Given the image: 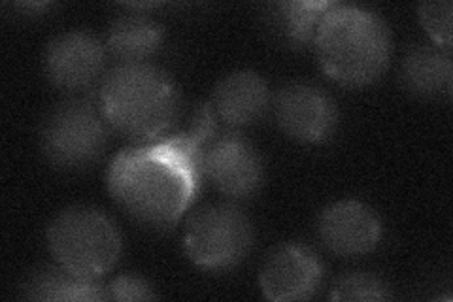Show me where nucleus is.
I'll return each mask as SVG.
<instances>
[{
  "instance_id": "1",
  "label": "nucleus",
  "mask_w": 453,
  "mask_h": 302,
  "mask_svg": "<svg viewBox=\"0 0 453 302\" xmlns=\"http://www.w3.org/2000/svg\"><path fill=\"white\" fill-rule=\"evenodd\" d=\"M203 180L161 140L121 151L108 170V191L140 225L170 228L189 208Z\"/></svg>"
},
{
  "instance_id": "2",
  "label": "nucleus",
  "mask_w": 453,
  "mask_h": 302,
  "mask_svg": "<svg viewBox=\"0 0 453 302\" xmlns=\"http://www.w3.org/2000/svg\"><path fill=\"white\" fill-rule=\"evenodd\" d=\"M314 46L319 66L331 80L346 88H366L388 70L393 40L376 12L333 4L323 13Z\"/></svg>"
},
{
  "instance_id": "3",
  "label": "nucleus",
  "mask_w": 453,
  "mask_h": 302,
  "mask_svg": "<svg viewBox=\"0 0 453 302\" xmlns=\"http://www.w3.org/2000/svg\"><path fill=\"white\" fill-rule=\"evenodd\" d=\"M96 103L113 131L150 143L163 138L178 116V89L165 70L150 63L118 65L98 85Z\"/></svg>"
},
{
  "instance_id": "4",
  "label": "nucleus",
  "mask_w": 453,
  "mask_h": 302,
  "mask_svg": "<svg viewBox=\"0 0 453 302\" xmlns=\"http://www.w3.org/2000/svg\"><path fill=\"white\" fill-rule=\"evenodd\" d=\"M48 246L55 263L88 280H101L118 265L123 242L108 215L78 205L59 212L48 227Z\"/></svg>"
},
{
  "instance_id": "5",
  "label": "nucleus",
  "mask_w": 453,
  "mask_h": 302,
  "mask_svg": "<svg viewBox=\"0 0 453 302\" xmlns=\"http://www.w3.org/2000/svg\"><path fill=\"white\" fill-rule=\"evenodd\" d=\"M110 128L96 100L70 98L48 113L42 125L40 146L57 168L80 170L103 155Z\"/></svg>"
},
{
  "instance_id": "6",
  "label": "nucleus",
  "mask_w": 453,
  "mask_h": 302,
  "mask_svg": "<svg viewBox=\"0 0 453 302\" xmlns=\"http://www.w3.org/2000/svg\"><path fill=\"white\" fill-rule=\"evenodd\" d=\"M253 244V225L234 205H214L196 210L183 235L189 261L208 272H223L246 261Z\"/></svg>"
},
{
  "instance_id": "7",
  "label": "nucleus",
  "mask_w": 453,
  "mask_h": 302,
  "mask_svg": "<svg viewBox=\"0 0 453 302\" xmlns=\"http://www.w3.org/2000/svg\"><path fill=\"white\" fill-rule=\"evenodd\" d=\"M274 116L283 133L303 143L327 142L338 127V108L333 97L306 81H295L280 89Z\"/></svg>"
},
{
  "instance_id": "8",
  "label": "nucleus",
  "mask_w": 453,
  "mask_h": 302,
  "mask_svg": "<svg viewBox=\"0 0 453 302\" xmlns=\"http://www.w3.org/2000/svg\"><path fill=\"white\" fill-rule=\"evenodd\" d=\"M108 50L88 31H68L55 36L44 53L48 80L63 91L91 89L106 76Z\"/></svg>"
},
{
  "instance_id": "9",
  "label": "nucleus",
  "mask_w": 453,
  "mask_h": 302,
  "mask_svg": "<svg viewBox=\"0 0 453 302\" xmlns=\"http://www.w3.org/2000/svg\"><path fill=\"white\" fill-rule=\"evenodd\" d=\"M204 178L226 198H250L265 180L263 157L250 140L223 135L211 140L204 151Z\"/></svg>"
},
{
  "instance_id": "10",
  "label": "nucleus",
  "mask_w": 453,
  "mask_h": 302,
  "mask_svg": "<svg viewBox=\"0 0 453 302\" xmlns=\"http://www.w3.org/2000/svg\"><path fill=\"white\" fill-rule=\"evenodd\" d=\"M323 275V263L314 250L306 244L286 242L266 257L259 285L268 300H308L318 293Z\"/></svg>"
},
{
  "instance_id": "11",
  "label": "nucleus",
  "mask_w": 453,
  "mask_h": 302,
  "mask_svg": "<svg viewBox=\"0 0 453 302\" xmlns=\"http://www.w3.org/2000/svg\"><path fill=\"white\" fill-rule=\"evenodd\" d=\"M318 235L325 248L338 257H361L378 248L384 235L380 215L361 200H338L318 220Z\"/></svg>"
},
{
  "instance_id": "12",
  "label": "nucleus",
  "mask_w": 453,
  "mask_h": 302,
  "mask_svg": "<svg viewBox=\"0 0 453 302\" xmlns=\"http://www.w3.org/2000/svg\"><path fill=\"white\" fill-rule=\"evenodd\" d=\"M211 106L226 127L242 128L257 123L271 106L268 85L253 70H236L223 76L214 88Z\"/></svg>"
},
{
  "instance_id": "13",
  "label": "nucleus",
  "mask_w": 453,
  "mask_h": 302,
  "mask_svg": "<svg viewBox=\"0 0 453 302\" xmlns=\"http://www.w3.org/2000/svg\"><path fill=\"white\" fill-rule=\"evenodd\" d=\"M401 81L419 98H448L453 83L451 51L434 44L414 46L403 59Z\"/></svg>"
},
{
  "instance_id": "14",
  "label": "nucleus",
  "mask_w": 453,
  "mask_h": 302,
  "mask_svg": "<svg viewBox=\"0 0 453 302\" xmlns=\"http://www.w3.org/2000/svg\"><path fill=\"white\" fill-rule=\"evenodd\" d=\"M163 40L161 23L142 13H129L110 25L106 50L119 65L148 63L163 46Z\"/></svg>"
},
{
  "instance_id": "15",
  "label": "nucleus",
  "mask_w": 453,
  "mask_h": 302,
  "mask_svg": "<svg viewBox=\"0 0 453 302\" xmlns=\"http://www.w3.org/2000/svg\"><path fill=\"white\" fill-rule=\"evenodd\" d=\"M23 290L25 298L46 302H89L108 298V290L98 283V280L76 276L59 265L44 267L33 272Z\"/></svg>"
},
{
  "instance_id": "16",
  "label": "nucleus",
  "mask_w": 453,
  "mask_h": 302,
  "mask_svg": "<svg viewBox=\"0 0 453 302\" xmlns=\"http://www.w3.org/2000/svg\"><path fill=\"white\" fill-rule=\"evenodd\" d=\"M331 3H274L266 10V25L273 35L291 48L314 44L319 21Z\"/></svg>"
},
{
  "instance_id": "17",
  "label": "nucleus",
  "mask_w": 453,
  "mask_h": 302,
  "mask_svg": "<svg viewBox=\"0 0 453 302\" xmlns=\"http://www.w3.org/2000/svg\"><path fill=\"white\" fill-rule=\"evenodd\" d=\"M393 297L389 283L372 272L353 270L340 276L333 290V300H357V302H381Z\"/></svg>"
},
{
  "instance_id": "18",
  "label": "nucleus",
  "mask_w": 453,
  "mask_h": 302,
  "mask_svg": "<svg viewBox=\"0 0 453 302\" xmlns=\"http://www.w3.org/2000/svg\"><path fill=\"white\" fill-rule=\"evenodd\" d=\"M451 10L449 0L425 3L418 8L419 23L433 38V44L448 51H451Z\"/></svg>"
},
{
  "instance_id": "19",
  "label": "nucleus",
  "mask_w": 453,
  "mask_h": 302,
  "mask_svg": "<svg viewBox=\"0 0 453 302\" xmlns=\"http://www.w3.org/2000/svg\"><path fill=\"white\" fill-rule=\"evenodd\" d=\"M218 121L219 120L214 112V106L208 103H201L195 106L193 116H191V125L183 135H186L193 143H196L198 148L206 150L216 136Z\"/></svg>"
},
{
  "instance_id": "20",
  "label": "nucleus",
  "mask_w": 453,
  "mask_h": 302,
  "mask_svg": "<svg viewBox=\"0 0 453 302\" xmlns=\"http://www.w3.org/2000/svg\"><path fill=\"white\" fill-rule=\"evenodd\" d=\"M110 300H153L157 298L153 285L136 275H123L113 280L108 287Z\"/></svg>"
}]
</instances>
